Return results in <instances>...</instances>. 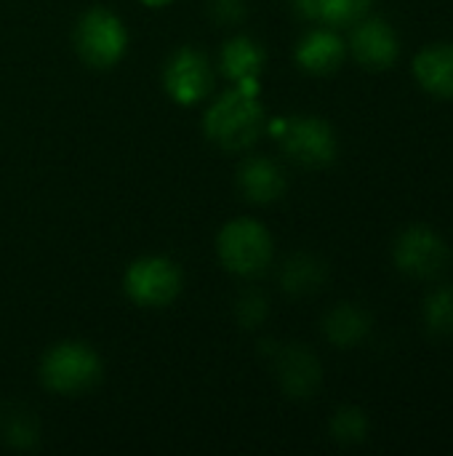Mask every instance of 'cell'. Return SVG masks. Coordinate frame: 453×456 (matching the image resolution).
I'll use <instances>...</instances> for the list:
<instances>
[{"mask_svg": "<svg viewBox=\"0 0 453 456\" xmlns=\"http://www.w3.org/2000/svg\"><path fill=\"white\" fill-rule=\"evenodd\" d=\"M283 152L304 168H326L336 160L339 144L334 128L320 118H288L275 123Z\"/></svg>", "mask_w": 453, "mask_h": 456, "instance_id": "cell-5", "label": "cell"}, {"mask_svg": "<svg viewBox=\"0 0 453 456\" xmlns=\"http://www.w3.org/2000/svg\"><path fill=\"white\" fill-rule=\"evenodd\" d=\"M422 323L438 339L453 337V283L435 286L422 302Z\"/></svg>", "mask_w": 453, "mask_h": 456, "instance_id": "cell-18", "label": "cell"}, {"mask_svg": "<svg viewBox=\"0 0 453 456\" xmlns=\"http://www.w3.org/2000/svg\"><path fill=\"white\" fill-rule=\"evenodd\" d=\"M238 187L251 203L267 206L286 192V176L270 158H248L238 171Z\"/></svg>", "mask_w": 453, "mask_h": 456, "instance_id": "cell-13", "label": "cell"}, {"mask_svg": "<svg viewBox=\"0 0 453 456\" xmlns=\"http://www.w3.org/2000/svg\"><path fill=\"white\" fill-rule=\"evenodd\" d=\"M211 13L222 24H238L246 16V3L243 0H214Z\"/></svg>", "mask_w": 453, "mask_h": 456, "instance_id": "cell-22", "label": "cell"}, {"mask_svg": "<svg viewBox=\"0 0 453 456\" xmlns=\"http://www.w3.org/2000/svg\"><path fill=\"white\" fill-rule=\"evenodd\" d=\"M264 315H267V302H264L259 294H248V297L240 299V305H238V318H240L246 326L262 323Z\"/></svg>", "mask_w": 453, "mask_h": 456, "instance_id": "cell-21", "label": "cell"}, {"mask_svg": "<svg viewBox=\"0 0 453 456\" xmlns=\"http://www.w3.org/2000/svg\"><path fill=\"white\" fill-rule=\"evenodd\" d=\"M417 86L443 102H453V43H430L411 61Z\"/></svg>", "mask_w": 453, "mask_h": 456, "instance_id": "cell-10", "label": "cell"}, {"mask_svg": "<svg viewBox=\"0 0 453 456\" xmlns=\"http://www.w3.org/2000/svg\"><path fill=\"white\" fill-rule=\"evenodd\" d=\"M451 259L446 238L427 227V224H411L406 227L395 243H392V265L398 273L414 281H433L438 278Z\"/></svg>", "mask_w": 453, "mask_h": 456, "instance_id": "cell-4", "label": "cell"}, {"mask_svg": "<svg viewBox=\"0 0 453 456\" xmlns=\"http://www.w3.org/2000/svg\"><path fill=\"white\" fill-rule=\"evenodd\" d=\"M350 53L366 69H390L400 56V37L387 19H358L350 32Z\"/></svg>", "mask_w": 453, "mask_h": 456, "instance_id": "cell-8", "label": "cell"}, {"mask_svg": "<svg viewBox=\"0 0 453 456\" xmlns=\"http://www.w3.org/2000/svg\"><path fill=\"white\" fill-rule=\"evenodd\" d=\"M347 56L344 40L331 29H312L296 45V64L310 75H331L342 67Z\"/></svg>", "mask_w": 453, "mask_h": 456, "instance_id": "cell-12", "label": "cell"}, {"mask_svg": "<svg viewBox=\"0 0 453 456\" xmlns=\"http://www.w3.org/2000/svg\"><path fill=\"white\" fill-rule=\"evenodd\" d=\"M371 326H374L371 313L363 310L360 305H352V302L336 305L323 318L326 339L342 350H350V347H358L360 342H366V337L371 334Z\"/></svg>", "mask_w": 453, "mask_h": 456, "instance_id": "cell-14", "label": "cell"}, {"mask_svg": "<svg viewBox=\"0 0 453 456\" xmlns=\"http://www.w3.org/2000/svg\"><path fill=\"white\" fill-rule=\"evenodd\" d=\"M278 379L291 398H310L323 382V369L307 347H283L278 353Z\"/></svg>", "mask_w": 453, "mask_h": 456, "instance_id": "cell-11", "label": "cell"}, {"mask_svg": "<svg viewBox=\"0 0 453 456\" xmlns=\"http://www.w3.org/2000/svg\"><path fill=\"white\" fill-rule=\"evenodd\" d=\"M331 436L342 446H358L368 438V417L358 406H342L331 417Z\"/></svg>", "mask_w": 453, "mask_h": 456, "instance_id": "cell-19", "label": "cell"}, {"mask_svg": "<svg viewBox=\"0 0 453 456\" xmlns=\"http://www.w3.org/2000/svg\"><path fill=\"white\" fill-rule=\"evenodd\" d=\"M219 259L222 265L243 278L264 273L272 262V238L254 219H235L219 232Z\"/></svg>", "mask_w": 453, "mask_h": 456, "instance_id": "cell-3", "label": "cell"}, {"mask_svg": "<svg viewBox=\"0 0 453 456\" xmlns=\"http://www.w3.org/2000/svg\"><path fill=\"white\" fill-rule=\"evenodd\" d=\"M144 5H150V8H163V5H168L171 0H142Z\"/></svg>", "mask_w": 453, "mask_h": 456, "instance_id": "cell-23", "label": "cell"}, {"mask_svg": "<svg viewBox=\"0 0 453 456\" xmlns=\"http://www.w3.org/2000/svg\"><path fill=\"white\" fill-rule=\"evenodd\" d=\"M264 123V107L256 99V86H238V91L222 94L206 115V136L224 150L251 147Z\"/></svg>", "mask_w": 453, "mask_h": 456, "instance_id": "cell-1", "label": "cell"}, {"mask_svg": "<svg viewBox=\"0 0 453 456\" xmlns=\"http://www.w3.org/2000/svg\"><path fill=\"white\" fill-rule=\"evenodd\" d=\"M262 67H264V51L248 37H232L222 48V72L230 80H238V86L259 83Z\"/></svg>", "mask_w": 453, "mask_h": 456, "instance_id": "cell-15", "label": "cell"}, {"mask_svg": "<svg viewBox=\"0 0 453 456\" xmlns=\"http://www.w3.org/2000/svg\"><path fill=\"white\" fill-rule=\"evenodd\" d=\"M3 436H5L8 444H13V446H19V449H29V446L37 441L35 422L29 419L27 411H19V414H13V417H5Z\"/></svg>", "mask_w": 453, "mask_h": 456, "instance_id": "cell-20", "label": "cell"}, {"mask_svg": "<svg viewBox=\"0 0 453 456\" xmlns=\"http://www.w3.org/2000/svg\"><path fill=\"white\" fill-rule=\"evenodd\" d=\"M374 0H294L296 11L326 27H347L368 13Z\"/></svg>", "mask_w": 453, "mask_h": 456, "instance_id": "cell-16", "label": "cell"}, {"mask_svg": "<svg viewBox=\"0 0 453 456\" xmlns=\"http://www.w3.org/2000/svg\"><path fill=\"white\" fill-rule=\"evenodd\" d=\"M214 88V72L203 53L182 48L166 67V91L179 104H198Z\"/></svg>", "mask_w": 453, "mask_h": 456, "instance_id": "cell-9", "label": "cell"}, {"mask_svg": "<svg viewBox=\"0 0 453 456\" xmlns=\"http://www.w3.org/2000/svg\"><path fill=\"white\" fill-rule=\"evenodd\" d=\"M123 289L139 307H166L182 291V273L166 256H144L128 267Z\"/></svg>", "mask_w": 453, "mask_h": 456, "instance_id": "cell-7", "label": "cell"}, {"mask_svg": "<svg viewBox=\"0 0 453 456\" xmlns=\"http://www.w3.org/2000/svg\"><path fill=\"white\" fill-rule=\"evenodd\" d=\"M75 48L85 64L96 69H107L123 59L128 48V32L115 13L104 8H93L77 21Z\"/></svg>", "mask_w": 453, "mask_h": 456, "instance_id": "cell-6", "label": "cell"}, {"mask_svg": "<svg viewBox=\"0 0 453 456\" xmlns=\"http://www.w3.org/2000/svg\"><path fill=\"white\" fill-rule=\"evenodd\" d=\"M323 281H326V265L312 254H296L280 270V286L291 297L312 294L323 286Z\"/></svg>", "mask_w": 453, "mask_h": 456, "instance_id": "cell-17", "label": "cell"}, {"mask_svg": "<svg viewBox=\"0 0 453 456\" xmlns=\"http://www.w3.org/2000/svg\"><path fill=\"white\" fill-rule=\"evenodd\" d=\"M101 377V363L88 345L64 342L48 350L40 366L43 385L56 395H80L88 393Z\"/></svg>", "mask_w": 453, "mask_h": 456, "instance_id": "cell-2", "label": "cell"}]
</instances>
